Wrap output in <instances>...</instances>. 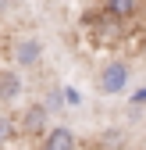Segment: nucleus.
Instances as JSON below:
<instances>
[{
  "label": "nucleus",
  "instance_id": "nucleus-4",
  "mask_svg": "<svg viewBox=\"0 0 146 150\" xmlns=\"http://www.w3.org/2000/svg\"><path fill=\"white\" fill-rule=\"evenodd\" d=\"M22 89H25L22 75H18V71H11V68H0V100H4V104H11V100H18V97H22Z\"/></svg>",
  "mask_w": 146,
  "mask_h": 150
},
{
  "label": "nucleus",
  "instance_id": "nucleus-1",
  "mask_svg": "<svg viewBox=\"0 0 146 150\" xmlns=\"http://www.w3.org/2000/svg\"><path fill=\"white\" fill-rule=\"evenodd\" d=\"M128 79H132V68L125 61H107L96 75V89L103 93V97H118V93L128 89Z\"/></svg>",
  "mask_w": 146,
  "mask_h": 150
},
{
  "label": "nucleus",
  "instance_id": "nucleus-5",
  "mask_svg": "<svg viewBox=\"0 0 146 150\" xmlns=\"http://www.w3.org/2000/svg\"><path fill=\"white\" fill-rule=\"evenodd\" d=\"M46 118H50L46 104H32V107H25V115H22V129H25V132H43Z\"/></svg>",
  "mask_w": 146,
  "mask_h": 150
},
{
  "label": "nucleus",
  "instance_id": "nucleus-6",
  "mask_svg": "<svg viewBox=\"0 0 146 150\" xmlns=\"http://www.w3.org/2000/svg\"><path fill=\"white\" fill-rule=\"evenodd\" d=\"M107 4H111L114 14H132L135 11V0H107Z\"/></svg>",
  "mask_w": 146,
  "mask_h": 150
},
{
  "label": "nucleus",
  "instance_id": "nucleus-3",
  "mask_svg": "<svg viewBox=\"0 0 146 150\" xmlns=\"http://www.w3.org/2000/svg\"><path fill=\"white\" fill-rule=\"evenodd\" d=\"M75 143H79L75 132H71V129H64V125H57V129H46L39 150H75Z\"/></svg>",
  "mask_w": 146,
  "mask_h": 150
},
{
  "label": "nucleus",
  "instance_id": "nucleus-7",
  "mask_svg": "<svg viewBox=\"0 0 146 150\" xmlns=\"http://www.w3.org/2000/svg\"><path fill=\"white\" fill-rule=\"evenodd\" d=\"M7 139H11V118L0 115V143H7Z\"/></svg>",
  "mask_w": 146,
  "mask_h": 150
},
{
  "label": "nucleus",
  "instance_id": "nucleus-2",
  "mask_svg": "<svg viewBox=\"0 0 146 150\" xmlns=\"http://www.w3.org/2000/svg\"><path fill=\"white\" fill-rule=\"evenodd\" d=\"M43 61V43L39 40H18L14 43V64L18 68H36Z\"/></svg>",
  "mask_w": 146,
  "mask_h": 150
}]
</instances>
